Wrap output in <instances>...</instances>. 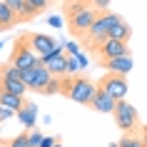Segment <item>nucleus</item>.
<instances>
[{"instance_id": "f257e3e1", "label": "nucleus", "mask_w": 147, "mask_h": 147, "mask_svg": "<svg viewBox=\"0 0 147 147\" xmlns=\"http://www.w3.org/2000/svg\"><path fill=\"white\" fill-rule=\"evenodd\" d=\"M97 90V82H92L90 78L85 75H72V78H60V92L67 97V100L78 102V105H87L90 97L95 95Z\"/></svg>"}, {"instance_id": "f03ea898", "label": "nucleus", "mask_w": 147, "mask_h": 147, "mask_svg": "<svg viewBox=\"0 0 147 147\" xmlns=\"http://www.w3.org/2000/svg\"><path fill=\"white\" fill-rule=\"evenodd\" d=\"M115 20H120V15H117V13H112V10H102V13H97L95 23L90 25V30L85 32L82 42H85V45H90V47L95 50L102 40L107 38V30H110V25L115 23Z\"/></svg>"}, {"instance_id": "7ed1b4c3", "label": "nucleus", "mask_w": 147, "mask_h": 147, "mask_svg": "<svg viewBox=\"0 0 147 147\" xmlns=\"http://www.w3.org/2000/svg\"><path fill=\"white\" fill-rule=\"evenodd\" d=\"M10 65L18 70H25V67H35V65H40V55L32 50L30 40H28V35H20L18 38V42L13 45V55H10Z\"/></svg>"}, {"instance_id": "20e7f679", "label": "nucleus", "mask_w": 147, "mask_h": 147, "mask_svg": "<svg viewBox=\"0 0 147 147\" xmlns=\"http://www.w3.org/2000/svg\"><path fill=\"white\" fill-rule=\"evenodd\" d=\"M112 115H115V125L122 132H135L140 127V112H137V107H135L132 102H127V100H117Z\"/></svg>"}, {"instance_id": "39448f33", "label": "nucleus", "mask_w": 147, "mask_h": 147, "mask_svg": "<svg viewBox=\"0 0 147 147\" xmlns=\"http://www.w3.org/2000/svg\"><path fill=\"white\" fill-rule=\"evenodd\" d=\"M95 18H97V10H95L92 5L78 10V13H70V15H67V30H70V35H72L75 40H82V38H85V32L90 30V25L95 23Z\"/></svg>"}, {"instance_id": "423d86ee", "label": "nucleus", "mask_w": 147, "mask_h": 147, "mask_svg": "<svg viewBox=\"0 0 147 147\" xmlns=\"http://www.w3.org/2000/svg\"><path fill=\"white\" fill-rule=\"evenodd\" d=\"M20 80L28 85V90H32V92H40V95H42V90H45L47 82L53 80V75H50V70H47L45 65H35V67H25V70H20Z\"/></svg>"}, {"instance_id": "0eeeda50", "label": "nucleus", "mask_w": 147, "mask_h": 147, "mask_svg": "<svg viewBox=\"0 0 147 147\" xmlns=\"http://www.w3.org/2000/svg\"><path fill=\"white\" fill-rule=\"evenodd\" d=\"M0 87H3V90H8V92L23 95V97L30 92V90H28V85H25L23 80H20V70L13 67L10 62L0 65Z\"/></svg>"}, {"instance_id": "6e6552de", "label": "nucleus", "mask_w": 147, "mask_h": 147, "mask_svg": "<svg viewBox=\"0 0 147 147\" xmlns=\"http://www.w3.org/2000/svg\"><path fill=\"white\" fill-rule=\"evenodd\" d=\"M97 87H100L102 92H107L115 102H117V100H125V97H127V92H130L127 78H125V75H115V72H107V75L97 82Z\"/></svg>"}, {"instance_id": "1a4fd4ad", "label": "nucleus", "mask_w": 147, "mask_h": 147, "mask_svg": "<svg viewBox=\"0 0 147 147\" xmlns=\"http://www.w3.org/2000/svg\"><path fill=\"white\" fill-rule=\"evenodd\" d=\"M28 40H30L32 50H35L40 57H45V55H50V53H57V50H65L62 42H57V40H55L53 35H47V32H28Z\"/></svg>"}, {"instance_id": "9d476101", "label": "nucleus", "mask_w": 147, "mask_h": 147, "mask_svg": "<svg viewBox=\"0 0 147 147\" xmlns=\"http://www.w3.org/2000/svg\"><path fill=\"white\" fill-rule=\"evenodd\" d=\"M102 67L107 70V72H115V75H130L132 67H135V60H132V53L127 55H117V57H107V60H102Z\"/></svg>"}, {"instance_id": "9b49d317", "label": "nucleus", "mask_w": 147, "mask_h": 147, "mask_svg": "<svg viewBox=\"0 0 147 147\" xmlns=\"http://www.w3.org/2000/svg\"><path fill=\"white\" fill-rule=\"evenodd\" d=\"M95 50H97V55L102 60H107V57H117V55H127L130 53V45L122 42V40H115V38H105Z\"/></svg>"}, {"instance_id": "f8f14e48", "label": "nucleus", "mask_w": 147, "mask_h": 147, "mask_svg": "<svg viewBox=\"0 0 147 147\" xmlns=\"http://www.w3.org/2000/svg\"><path fill=\"white\" fill-rule=\"evenodd\" d=\"M65 57H67V53L57 50V53H50L45 57H40V65H45L50 70V75H55V78H65Z\"/></svg>"}, {"instance_id": "ddd939ff", "label": "nucleus", "mask_w": 147, "mask_h": 147, "mask_svg": "<svg viewBox=\"0 0 147 147\" xmlns=\"http://www.w3.org/2000/svg\"><path fill=\"white\" fill-rule=\"evenodd\" d=\"M87 107H92L95 112H102V115H112V110H115V100H112L107 92H102L100 87H97L95 95L90 97V102H87Z\"/></svg>"}, {"instance_id": "4468645a", "label": "nucleus", "mask_w": 147, "mask_h": 147, "mask_svg": "<svg viewBox=\"0 0 147 147\" xmlns=\"http://www.w3.org/2000/svg\"><path fill=\"white\" fill-rule=\"evenodd\" d=\"M15 117L20 120V125H23V130H32V127H38V105L35 102H23V107L15 112Z\"/></svg>"}, {"instance_id": "2eb2a0df", "label": "nucleus", "mask_w": 147, "mask_h": 147, "mask_svg": "<svg viewBox=\"0 0 147 147\" xmlns=\"http://www.w3.org/2000/svg\"><path fill=\"white\" fill-rule=\"evenodd\" d=\"M107 38H115V40H122V42H130V38H132V28L125 23L122 18H120V20H115V23L110 25Z\"/></svg>"}, {"instance_id": "dca6fc26", "label": "nucleus", "mask_w": 147, "mask_h": 147, "mask_svg": "<svg viewBox=\"0 0 147 147\" xmlns=\"http://www.w3.org/2000/svg\"><path fill=\"white\" fill-rule=\"evenodd\" d=\"M23 102H25L23 95L8 92V90H3V87H0V105H3V107H8V110H13V112H18V110L23 107Z\"/></svg>"}, {"instance_id": "f3484780", "label": "nucleus", "mask_w": 147, "mask_h": 147, "mask_svg": "<svg viewBox=\"0 0 147 147\" xmlns=\"http://www.w3.org/2000/svg\"><path fill=\"white\" fill-rule=\"evenodd\" d=\"M50 8V0H25V10H28V20H32L35 15L45 13Z\"/></svg>"}, {"instance_id": "a211bd4d", "label": "nucleus", "mask_w": 147, "mask_h": 147, "mask_svg": "<svg viewBox=\"0 0 147 147\" xmlns=\"http://www.w3.org/2000/svg\"><path fill=\"white\" fill-rule=\"evenodd\" d=\"M10 10H13V15H15V23H25L28 20V10H25V0H3Z\"/></svg>"}, {"instance_id": "6ab92c4d", "label": "nucleus", "mask_w": 147, "mask_h": 147, "mask_svg": "<svg viewBox=\"0 0 147 147\" xmlns=\"http://www.w3.org/2000/svg\"><path fill=\"white\" fill-rule=\"evenodd\" d=\"M120 147H145L142 135H137V132H125L122 140H120Z\"/></svg>"}, {"instance_id": "aec40b11", "label": "nucleus", "mask_w": 147, "mask_h": 147, "mask_svg": "<svg viewBox=\"0 0 147 147\" xmlns=\"http://www.w3.org/2000/svg\"><path fill=\"white\" fill-rule=\"evenodd\" d=\"M13 23H15V15H13V10H10L5 3H0V28H3V30H8Z\"/></svg>"}, {"instance_id": "412c9836", "label": "nucleus", "mask_w": 147, "mask_h": 147, "mask_svg": "<svg viewBox=\"0 0 147 147\" xmlns=\"http://www.w3.org/2000/svg\"><path fill=\"white\" fill-rule=\"evenodd\" d=\"M80 62H78V55H67L65 57V75L67 78H72V75H80Z\"/></svg>"}, {"instance_id": "4be33fe9", "label": "nucleus", "mask_w": 147, "mask_h": 147, "mask_svg": "<svg viewBox=\"0 0 147 147\" xmlns=\"http://www.w3.org/2000/svg\"><path fill=\"white\" fill-rule=\"evenodd\" d=\"M25 135H28V147H38V145H40V140H42V132H40L38 127L25 130Z\"/></svg>"}, {"instance_id": "5701e85b", "label": "nucleus", "mask_w": 147, "mask_h": 147, "mask_svg": "<svg viewBox=\"0 0 147 147\" xmlns=\"http://www.w3.org/2000/svg\"><path fill=\"white\" fill-rule=\"evenodd\" d=\"M57 92H60V78H55V75H53V80L47 82V87L42 90V95H57Z\"/></svg>"}, {"instance_id": "b1692460", "label": "nucleus", "mask_w": 147, "mask_h": 147, "mask_svg": "<svg viewBox=\"0 0 147 147\" xmlns=\"http://www.w3.org/2000/svg\"><path fill=\"white\" fill-rule=\"evenodd\" d=\"M62 47H65V53H67V55H78V53H80V42H78L75 38L67 40V42H62Z\"/></svg>"}, {"instance_id": "393cba45", "label": "nucleus", "mask_w": 147, "mask_h": 147, "mask_svg": "<svg viewBox=\"0 0 147 147\" xmlns=\"http://www.w3.org/2000/svg\"><path fill=\"white\" fill-rule=\"evenodd\" d=\"M90 5H92L97 13H102V10H110V0H92Z\"/></svg>"}, {"instance_id": "a878e982", "label": "nucleus", "mask_w": 147, "mask_h": 147, "mask_svg": "<svg viewBox=\"0 0 147 147\" xmlns=\"http://www.w3.org/2000/svg\"><path fill=\"white\" fill-rule=\"evenodd\" d=\"M13 117H15L13 110H8V107H3V105H0V122H8V120H13Z\"/></svg>"}, {"instance_id": "bb28decb", "label": "nucleus", "mask_w": 147, "mask_h": 147, "mask_svg": "<svg viewBox=\"0 0 147 147\" xmlns=\"http://www.w3.org/2000/svg\"><path fill=\"white\" fill-rule=\"evenodd\" d=\"M47 25L57 30V28H62V18L60 15H50V18H47Z\"/></svg>"}, {"instance_id": "cd10ccee", "label": "nucleus", "mask_w": 147, "mask_h": 147, "mask_svg": "<svg viewBox=\"0 0 147 147\" xmlns=\"http://www.w3.org/2000/svg\"><path fill=\"white\" fill-rule=\"evenodd\" d=\"M55 142H57L55 137H45V135H42V140H40V145H38V147H53Z\"/></svg>"}, {"instance_id": "c85d7f7f", "label": "nucleus", "mask_w": 147, "mask_h": 147, "mask_svg": "<svg viewBox=\"0 0 147 147\" xmlns=\"http://www.w3.org/2000/svg\"><path fill=\"white\" fill-rule=\"evenodd\" d=\"M78 62H80V67L85 70V67H87V55H82V53H78Z\"/></svg>"}, {"instance_id": "c756f323", "label": "nucleus", "mask_w": 147, "mask_h": 147, "mask_svg": "<svg viewBox=\"0 0 147 147\" xmlns=\"http://www.w3.org/2000/svg\"><path fill=\"white\" fill-rule=\"evenodd\" d=\"M142 142H147V127L142 130Z\"/></svg>"}, {"instance_id": "7c9ffc66", "label": "nucleus", "mask_w": 147, "mask_h": 147, "mask_svg": "<svg viewBox=\"0 0 147 147\" xmlns=\"http://www.w3.org/2000/svg\"><path fill=\"white\" fill-rule=\"evenodd\" d=\"M107 147H120V142H112V145H107Z\"/></svg>"}, {"instance_id": "2f4dec72", "label": "nucleus", "mask_w": 147, "mask_h": 147, "mask_svg": "<svg viewBox=\"0 0 147 147\" xmlns=\"http://www.w3.org/2000/svg\"><path fill=\"white\" fill-rule=\"evenodd\" d=\"M53 147H65V145H60V142H55V145H53Z\"/></svg>"}, {"instance_id": "473e14b6", "label": "nucleus", "mask_w": 147, "mask_h": 147, "mask_svg": "<svg viewBox=\"0 0 147 147\" xmlns=\"http://www.w3.org/2000/svg\"><path fill=\"white\" fill-rule=\"evenodd\" d=\"M85 3H92V0H85Z\"/></svg>"}, {"instance_id": "72a5a7b5", "label": "nucleus", "mask_w": 147, "mask_h": 147, "mask_svg": "<svg viewBox=\"0 0 147 147\" xmlns=\"http://www.w3.org/2000/svg\"><path fill=\"white\" fill-rule=\"evenodd\" d=\"M0 47H3V42H0Z\"/></svg>"}, {"instance_id": "f704fd0d", "label": "nucleus", "mask_w": 147, "mask_h": 147, "mask_svg": "<svg viewBox=\"0 0 147 147\" xmlns=\"http://www.w3.org/2000/svg\"><path fill=\"white\" fill-rule=\"evenodd\" d=\"M145 147H147V142H145Z\"/></svg>"}]
</instances>
